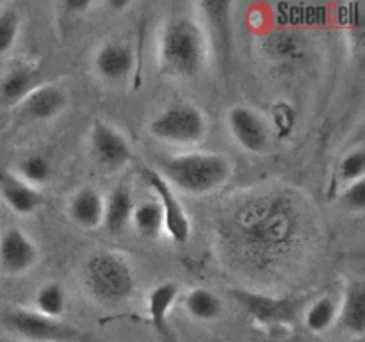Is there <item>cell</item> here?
<instances>
[{
    "label": "cell",
    "mask_w": 365,
    "mask_h": 342,
    "mask_svg": "<svg viewBox=\"0 0 365 342\" xmlns=\"http://www.w3.org/2000/svg\"><path fill=\"white\" fill-rule=\"evenodd\" d=\"M234 228L248 252L262 256L280 253L292 241L296 216L282 198H257L239 210Z\"/></svg>",
    "instance_id": "6da1fadb"
},
{
    "label": "cell",
    "mask_w": 365,
    "mask_h": 342,
    "mask_svg": "<svg viewBox=\"0 0 365 342\" xmlns=\"http://www.w3.org/2000/svg\"><path fill=\"white\" fill-rule=\"evenodd\" d=\"M160 177L191 195H207L227 184L232 166L220 153H185L160 162Z\"/></svg>",
    "instance_id": "7a4b0ae2"
},
{
    "label": "cell",
    "mask_w": 365,
    "mask_h": 342,
    "mask_svg": "<svg viewBox=\"0 0 365 342\" xmlns=\"http://www.w3.org/2000/svg\"><path fill=\"white\" fill-rule=\"evenodd\" d=\"M205 36L189 18H173L160 38V61L168 73L192 77L205 61Z\"/></svg>",
    "instance_id": "3957f363"
},
{
    "label": "cell",
    "mask_w": 365,
    "mask_h": 342,
    "mask_svg": "<svg viewBox=\"0 0 365 342\" xmlns=\"http://www.w3.org/2000/svg\"><path fill=\"white\" fill-rule=\"evenodd\" d=\"M86 281L93 294L110 301L128 298L134 289L130 267L123 259L113 253H98L89 259L86 267Z\"/></svg>",
    "instance_id": "277c9868"
},
{
    "label": "cell",
    "mask_w": 365,
    "mask_h": 342,
    "mask_svg": "<svg viewBox=\"0 0 365 342\" xmlns=\"http://www.w3.org/2000/svg\"><path fill=\"white\" fill-rule=\"evenodd\" d=\"M6 328L32 342H93V338L78 328L32 310L9 314L6 317Z\"/></svg>",
    "instance_id": "5b68a950"
},
{
    "label": "cell",
    "mask_w": 365,
    "mask_h": 342,
    "mask_svg": "<svg viewBox=\"0 0 365 342\" xmlns=\"http://www.w3.org/2000/svg\"><path fill=\"white\" fill-rule=\"evenodd\" d=\"M150 132L157 139L173 145H191L205 135L207 123L203 114L187 103L171 105L160 113L150 125Z\"/></svg>",
    "instance_id": "8992f818"
},
{
    "label": "cell",
    "mask_w": 365,
    "mask_h": 342,
    "mask_svg": "<svg viewBox=\"0 0 365 342\" xmlns=\"http://www.w3.org/2000/svg\"><path fill=\"white\" fill-rule=\"evenodd\" d=\"M143 177H145L146 184L153 189L155 196L159 198L157 203L163 210L164 228L168 230V234L173 237V241L187 242L189 235H191V223H189V217L185 214L184 207H182L180 200L175 196L173 189L160 177V173L148 170V167L143 170Z\"/></svg>",
    "instance_id": "52a82bcc"
},
{
    "label": "cell",
    "mask_w": 365,
    "mask_h": 342,
    "mask_svg": "<svg viewBox=\"0 0 365 342\" xmlns=\"http://www.w3.org/2000/svg\"><path fill=\"white\" fill-rule=\"evenodd\" d=\"M228 127L235 141L245 150L252 153L266 152L269 145V132L255 110L248 107H234L228 114Z\"/></svg>",
    "instance_id": "ba28073f"
},
{
    "label": "cell",
    "mask_w": 365,
    "mask_h": 342,
    "mask_svg": "<svg viewBox=\"0 0 365 342\" xmlns=\"http://www.w3.org/2000/svg\"><path fill=\"white\" fill-rule=\"evenodd\" d=\"M38 248L18 228H9L0 237V267L6 273H25L38 262Z\"/></svg>",
    "instance_id": "9c48e42d"
},
{
    "label": "cell",
    "mask_w": 365,
    "mask_h": 342,
    "mask_svg": "<svg viewBox=\"0 0 365 342\" xmlns=\"http://www.w3.org/2000/svg\"><path fill=\"white\" fill-rule=\"evenodd\" d=\"M234 298L245 306L246 312L259 319L260 323H285L296 316L298 305L291 299L269 298L255 292L234 291Z\"/></svg>",
    "instance_id": "30bf717a"
},
{
    "label": "cell",
    "mask_w": 365,
    "mask_h": 342,
    "mask_svg": "<svg viewBox=\"0 0 365 342\" xmlns=\"http://www.w3.org/2000/svg\"><path fill=\"white\" fill-rule=\"evenodd\" d=\"M93 155L103 166L118 167L123 166L130 159V148L123 135L118 134L113 127L103 123H96L91 132Z\"/></svg>",
    "instance_id": "8fae6325"
},
{
    "label": "cell",
    "mask_w": 365,
    "mask_h": 342,
    "mask_svg": "<svg viewBox=\"0 0 365 342\" xmlns=\"http://www.w3.org/2000/svg\"><path fill=\"white\" fill-rule=\"evenodd\" d=\"M66 105V95L56 86L34 88L21 100V113L25 118L34 121L50 120L57 116Z\"/></svg>",
    "instance_id": "7c38bea8"
},
{
    "label": "cell",
    "mask_w": 365,
    "mask_h": 342,
    "mask_svg": "<svg viewBox=\"0 0 365 342\" xmlns=\"http://www.w3.org/2000/svg\"><path fill=\"white\" fill-rule=\"evenodd\" d=\"M0 192L7 205L18 214H31L43 203V196L34 185L27 184L20 177L2 173L0 175Z\"/></svg>",
    "instance_id": "4fadbf2b"
},
{
    "label": "cell",
    "mask_w": 365,
    "mask_h": 342,
    "mask_svg": "<svg viewBox=\"0 0 365 342\" xmlns=\"http://www.w3.org/2000/svg\"><path fill=\"white\" fill-rule=\"evenodd\" d=\"M96 70L107 81H121L134 68V53L123 43H107L96 53Z\"/></svg>",
    "instance_id": "5bb4252c"
},
{
    "label": "cell",
    "mask_w": 365,
    "mask_h": 342,
    "mask_svg": "<svg viewBox=\"0 0 365 342\" xmlns=\"http://www.w3.org/2000/svg\"><path fill=\"white\" fill-rule=\"evenodd\" d=\"M70 216L78 227H98L103 221L102 196L95 189H81L70 202Z\"/></svg>",
    "instance_id": "9a60e30c"
},
{
    "label": "cell",
    "mask_w": 365,
    "mask_h": 342,
    "mask_svg": "<svg viewBox=\"0 0 365 342\" xmlns=\"http://www.w3.org/2000/svg\"><path fill=\"white\" fill-rule=\"evenodd\" d=\"M341 323L349 333L364 335L365 331V291L360 281L349 285L344 305L341 310Z\"/></svg>",
    "instance_id": "2e32d148"
},
{
    "label": "cell",
    "mask_w": 365,
    "mask_h": 342,
    "mask_svg": "<svg viewBox=\"0 0 365 342\" xmlns=\"http://www.w3.org/2000/svg\"><path fill=\"white\" fill-rule=\"evenodd\" d=\"M34 75L29 68H13L6 77L0 81V109L20 103L32 91Z\"/></svg>",
    "instance_id": "e0dca14e"
},
{
    "label": "cell",
    "mask_w": 365,
    "mask_h": 342,
    "mask_svg": "<svg viewBox=\"0 0 365 342\" xmlns=\"http://www.w3.org/2000/svg\"><path fill=\"white\" fill-rule=\"evenodd\" d=\"M178 296V287L171 281L168 284H160L152 291L148 298V314L150 321L153 323L155 330L159 331L163 337H168V312L173 306L175 299Z\"/></svg>",
    "instance_id": "ac0fdd59"
},
{
    "label": "cell",
    "mask_w": 365,
    "mask_h": 342,
    "mask_svg": "<svg viewBox=\"0 0 365 342\" xmlns=\"http://www.w3.org/2000/svg\"><path fill=\"white\" fill-rule=\"evenodd\" d=\"M132 196L128 192L127 187H118L110 192L109 202L103 203V221L107 230L118 234L125 228V224L128 223V219L132 217Z\"/></svg>",
    "instance_id": "d6986e66"
},
{
    "label": "cell",
    "mask_w": 365,
    "mask_h": 342,
    "mask_svg": "<svg viewBox=\"0 0 365 342\" xmlns=\"http://www.w3.org/2000/svg\"><path fill=\"white\" fill-rule=\"evenodd\" d=\"M202 9L205 11L207 20L212 27L214 39L220 52L227 57L230 48V4L228 2H203Z\"/></svg>",
    "instance_id": "ffe728a7"
},
{
    "label": "cell",
    "mask_w": 365,
    "mask_h": 342,
    "mask_svg": "<svg viewBox=\"0 0 365 342\" xmlns=\"http://www.w3.org/2000/svg\"><path fill=\"white\" fill-rule=\"evenodd\" d=\"M185 309L196 319L212 321L221 316V312H223V303H221V299L212 291L195 289L185 298Z\"/></svg>",
    "instance_id": "44dd1931"
},
{
    "label": "cell",
    "mask_w": 365,
    "mask_h": 342,
    "mask_svg": "<svg viewBox=\"0 0 365 342\" xmlns=\"http://www.w3.org/2000/svg\"><path fill=\"white\" fill-rule=\"evenodd\" d=\"M135 228L146 237H155L164 228L163 210L157 202H143L132 210Z\"/></svg>",
    "instance_id": "7402d4cb"
},
{
    "label": "cell",
    "mask_w": 365,
    "mask_h": 342,
    "mask_svg": "<svg viewBox=\"0 0 365 342\" xmlns=\"http://www.w3.org/2000/svg\"><path fill=\"white\" fill-rule=\"evenodd\" d=\"M335 319H337V303L331 298H328V296L312 303L305 317L307 326L312 331H316V333L327 331L335 323Z\"/></svg>",
    "instance_id": "603a6c76"
},
{
    "label": "cell",
    "mask_w": 365,
    "mask_h": 342,
    "mask_svg": "<svg viewBox=\"0 0 365 342\" xmlns=\"http://www.w3.org/2000/svg\"><path fill=\"white\" fill-rule=\"evenodd\" d=\"M66 306V294L59 284H46L36 296V312L59 319Z\"/></svg>",
    "instance_id": "cb8c5ba5"
},
{
    "label": "cell",
    "mask_w": 365,
    "mask_h": 342,
    "mask_svg": "<svg viewBox=\"0 0 365 342\" xmlns=\"http://www.w3.org/2000/svg\"><path fill=\"white\" fill-rule=\"evenodd\" d=\"M18 171H20V178L27 184H43L52 175V167H50L48 160L41 155H31L25 157L20 164H18Z\"/></svg>",
    "instance_id": "d4e9b609"
},
{
    "label": "cell",
    "mask_w": 365,
    "mask_h": 342,
    "mask_svg": "<svg viewBox=\"0 0 365 342\" xmlns=\"http://www.w3.org/2000/svg\"><path fill=\"white\" fill-rule=\"evenodd\" d=\"M18 27H20V18H18V13L13 7L0 11V56L9 52L11 46L14 45Z\"/></svg>",
    "instance_id": "484cf974"
},
{
    "label": "cell",
    "mask_w": 365,
    "mask_h": 342,
    "mask_svg": "<svg viewBox=\"0 0 365 342\" xmlns=\"http://www.w3.org/2000/svg\"><path fill=\"white\" fill-rule=\"evenodd\" d=\"M339 171H341L342 180H346L348 184H353V182L362 180L364 171H365V153L364 150H353L349 152L344 159L341 160V166H339Z\"/></svg>",
    "instance_id": "4316f807"
},
{
    "label": "cell",
    "mask_w": 365,
    "mask_h": 342,
    "mask_svg": "<svg viewBox=\"0 0 365 342\" xmlns=\"http://www.w3.org/2000/svg\"><path fill=\"white\" fill-rule=\"evenodd\" d=\"M342 202L348 207L349 210H364L365 207V182L359 180L349 184V187L346 189L344 195H342Z\"/></svg>",
    "instance_id": "83f0119b"
}]
</instances>
